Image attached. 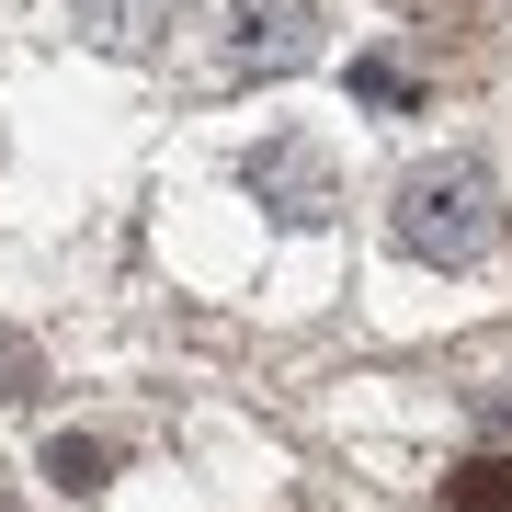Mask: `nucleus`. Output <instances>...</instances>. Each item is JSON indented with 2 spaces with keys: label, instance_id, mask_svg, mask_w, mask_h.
<instances>
[{
  "label": "nucleus",
  "instance_id": "f03ea898",
  "mask_svg": "<svg viewBox=\"0 0 512 512\" xmlns=\"http://www.w3.org/2000/svg\"><path fill=\"white\" fill-rule=\"evenodd\" d=\"M308 57H319V12L308 0H239L228 12V69L239 80H285Z\"/></svg>",
  "mask_w": 512,
  "mask_h": 512
},
{
  "label": "nucleus",
  "instance_id": "0eeeda50",
  "mask_svg": "<svg viewBox=\"0 0 512 512\" xmlns=\"http://www.w3.org/2000/svg\"><path fill=\"white\" fill-rule=\"evenodd\" d=\"M353 103H376V114H410L421 92H410V69H399V57H353Z\"/></svg>",
  "mask_w": 512,
  "mask_h": 512
},
{
  "label": "nucleus",
  "instance_id": "f257e3e1",
  "mask_svg": "<svg viewBox=\"0 0 512 512\" xmlns=\"http://www.w3.org/2000/svg\"><path fill=\"white\" fill-rule=\"evenodd\" d=\"M399 251L410 262H433V274H467V262H490L501 251V194H490V171L478 160H421L410 183H399Z\"/></svg>",
  "mask_w": 512,
  "mask_h": 512
},
{
  "label": "nucleus",
  "instance_id": "6e6552de",
  "mask_svg": "<svg viewBox=\"0 0 512 512\" xmlns=\"http://www.w3.org/2000/svg\"><path fill=\"white\" fill-rule=\"evenodd\" d=\"M23 376H35V353H23V342H0V399H23Z\"/></svg>",
  "mask_w": 512,
  "mask_h": 512
},
{
  "label": "nucleus",
  "instance_id": "20e7f679",
  "mask_svg": "<svg viewBox=\"0 0 512 512\" xmlns=\"http://www.w3.org/2000/svg\"><path fill=\"white\" fill-rule=\"evenodd\" d=\"M183 12H194V0H80L92 46H160V35H171Z\"/></svg>",
  "mask_w": 512,
  "mask_h": 512
},
{
  "label": "nucleus",
  "instance_id": "7ed1b4c3",
  "mask_svg": "<svg viewBox=\"0 0 512 512\" xmlns=\"http://www.w3.org/2000/svg\"><path fill=\"white\" fill-rule=\"evenodd\" d=\"M239 183H251L262 205H274L285 228H319V217H330V171H319V148H308V137H274V148H251V160H239Z\"/></svg>",
  "mask_w": 512,
  "mask_h": 512
},
{
  "label": "nucleus",
  "instance_id": "423d86ee",
  "mask_svg": "<svg viewBox=\"0 0 512 512\" xmlns=\"http://www.w3.org/2000/svg\"><path fill=\"white\" fill-rule=\"evenodd\" d=\"M444 501L456 512H512V456H467L456 478H444Z\"/></svg>",
  "mask_w": 512,
  "mask_h": 512
},
{
  "label": "nucleus",
  "instance_id": "39448f33",
  "mask_svg": "<svg viewBox=\"0 0 512 512\" xmlns=\"http://www.w3.org/2000/svg\"><path fill=\"white\" fill-rule=\"evenodd\" d=\"M46 478H57V490H103V478H114V444L103 433H57L46 444Z\"/></svg>",
  "mask_w": 512,
  "mask_h": 512
}]
</instances>
